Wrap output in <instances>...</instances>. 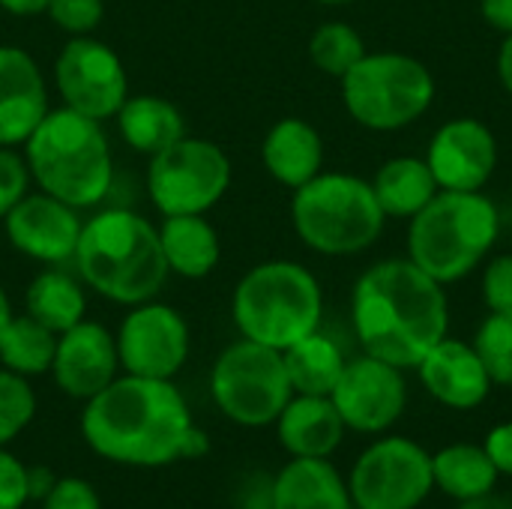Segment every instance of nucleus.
Masks as SVG:
<instances>
[{
    "label": "nucleus",
    "instance_id": "obj_31",
    "mask_svg": "<svg viewBox=\"0 0 512 509\" xmlns=\"http://www.w3.org/2000/svg\"><path fill=\"white\" fill-rule=\"evenodd\" d=\"M471 345L480 354L492 384L512 387V312H489Z\"/></svg>",
    "mask_w": 512,
    "mask_h": 509
},
{
    "label": "nucleus",
    "instance_id": "obj_29",
    "mask_svg": "<svg viewBox=\"0 0 512 509\" xmlns=\"http://www.w3.org/2000/svg\"><path fill=\"white\" fill-rule=\"evenodd\" d=\"M57 351V333L42 327L36 318L12 315L0 336V366L21 375V378H36L51 372Z\"/></svg>",
    "mask_w": 512,
    "mask_h": 509
},
{
    "label": "nucleus",
    "instance_id": "obj_18",
    "mask_svg": "<svg viewBox=\"0 0 512 509\" xmlns=\"http://www.w3.org/2000/svg\"><path fill=\"white\" fill-rule=\"evenodd\" d=\"M39 63L18 45H0V147H21L48 114Z\"/></svg>",
    "mask_w": 512,
    "mask_h": 509
},
{
    "label": "nucleus",
    "instance_id": "obj_26",
    "mask_svg": "<svg viewBox=\"0 0 512 509\" xmlns=\"http://www.w3.org/2000/svg\"><path fill=\"white\" fill-rule=\"evenodd\" d=\"M285 372L291 381V390L300 396H330L342 369H345V354L342 348L321 330L303 336L291 348L282 351Z\"/></svg>",
    "mask_w": 512,
    "mask_h": 509
},
{
    "label": "nucleus",
    "instance_id": "obj_15",
    "mask_svg": "<svg viewBox=\"0 0 512 509\" xmlns=\"http://www.w3.org/2000/svg\"><path fill=\"white\" fill-rule=\"evenodd\" d=\"M426 162L441 189L483 192L498 168V138L477 117H453L432 135Z\"/></svg>",
    "mask_w": 512,
    "mask_h": 509
},
{
    "label": "nucleus",
    "instance_id": "obj_22",
    "mask_svg": "<svg viewBox=\"0 0 512 509\" xmlns=\"http://www.w3.org/2000/svg\"><path fill=\"white\" fill-rule=\"evenodd\" d=\"M267 509H354V501L330 459H291L273 480Z\"/></svg>",
    "mask_w": 512,
    "mask_h": 509
},
{
    "label": "nucleus",
    "instance_id": "obj_43",
    "mask_svg": "<svg viewBox=\"0 0 512 509\" xmlns=\"http://www.w3.org/2000/svg\"><path fill=\"white\" fill-rule=\"evenodd\" d=\"M498 78H501L504 90L512 96V33L504 36L501 51H498Z\"/></svg>",
    "mask_w": 512,
    "mask_h": 509
},
{
    "label": "nucleus",
    "instance_id": "obj_27",
    "mask_svg": "<svg viewBox=\"0 0 512 509\" xmlns=\"http://www.w3.org/2000/svg\"><path fill=\"white\" fill-rule=\"evenodd\" d=\"M24 312L51 333H66L87 315V297L78 279L63 270H42L24 291Z\"/></svg>",
    "mask_w": 512,
    "mask_h": 509
},
{
    "label": "nucleus",
    "instance_id": "obj_32",
    "mask_svg": "<svg viewBox=\"0 0 512 509\" xmlns=\"http://www.w3.org/2000/svg\"><path fill=\"white\" fill-rule=\"evenodd\" d=\"M36 417V393L27 378L0 366V447L12 444Z\"/></svg>",
    "mask_w": 512,
    "mask_h": 509
},
{
    "label": "nucleus",
    "instance_id": "obj_7",
    "mask_svg": "<svg viewBox=\"0 0 512 509\" xmlns=\"http://www.w3.org/2000/svg\"><path fill=\"white\" fill-rule=\"evenodd\" d=\"M291 225L306 249L327 258H348L378 243L387 216L369 180L348 171H321L294 189Z\"/></svg>",
    "mask_w": 512,
    "mask_h": 509
},
{
    "label": "nucleus",
    "instance_id": "obj_5",
    "mask_svg": "<svg viewBox=\"0 0 512 509\" xmlns=\"http://www.w3.org/2000/svg\"><path fill=\"white\" fill-rule=\"evenodd\" d=\"M498 234L501 213L489 195L441 189L408 219V258L447 288L486 264Z\"/></svg>",
    "mask_w": 512,
    "mask_h": 509
},
{
    "label": "nucleus",
    "instance_id": "obj_30",
    "mask_svg": "<svg viewBox=\"0 0 512 509\" xmlns=\"http://www.w3.org/2000/svg\"><path fill=\"white\" fill-rule=\"evenodd\" d=\"M369 54L363 36L348 21H324L309 39V60L333 78L351 72Z\"/></svg>",
    "mask_w": 512,
    "mask_h": 509
},
{
    "label": "nucleus",
    "instance_id": "obj_37",
    "mask_svg": "<svg viewBox=\"0 0 512 509\" xmlns=\"http://www.w3.org/2000/svg\"><path fill=\"white\" fill-rule=\"evenodd\" d=\"M30 501V483H27V465L0 447V509H24Z\"/></svg>",
    "mask_w": 512,
    "mask_h": 509
},
{
    "label": "nucleus",
    "instance_id": "obj_33",
    "mask_svg": "<svg viewBox=\"0 0 512 509\" xmlns=\"http://www.w3.org/2000/svg\"><path fill=\"white\" fill-rule=\"evenodd\" d=\"M48 18L69 36H93L105 18L102 0H51Z\"/></svg>",
    "mask_w": 512,
    "mask_h": 509
},
{
    "label": "nucleus",
    "instance_id": "obj_4",
    "mask_svg": "<svg viewBox=\"0 0 512 509\" xmlns=\"http://www.w3.org/2000/svg\"><path fill=\"white\" fill-rule=\"evenodd\" d=\"M24 162L39 192L75 210L96 207L114 183V156L99 120L54 108L24 141Z\"/></svg>",
    "mask_w": 512,
    "mask_h": 509
},
{
    "label": "nucleus",
    "instance_id": "obj_42",
    "mask_svg": "<svg viewBox=\"0 0 512 509\" xmlns=\"http://www.w3.org/2000/svg\"><path fill=\"white\" fill-rule=\"evenodd\" d=\"M51 0H0V9L15 15V18H30V15H42L48 12Z\"/></svg>",
    "mask_w": 512,
    "mask_h": 509
},
{
    "label": "nucleus",
    "instance_id": "obj_36",
    "mask_svg": "<svg viewBox=\"0 0 512 509\" xmlns=\"http://www.w3.org/2000/svg\"><path fill=\"white\" fill-rule=\"evenodd\" d=\"M39 504L42 509H102L96 486L81 477H57V483Z\"/></svg>",
    "mask_w": 512,
    "mask_h": 509
},
{
    "label": "nucleus",
    "instance_id": "obj_24",
    "mask_svg": "<svg viewBox=\"0 0 512 509\" xmlns=\"http://www.w3.org/2000/svg\"><path fill=\"white\" fill-rule=\"evenodd\" d=\"M114 120L120 126L123 141L147 159L162 153L165 147L177 144L186 135V120H183L180 108L153 93L126 96V102L120 105Z\"/></svg>",
    "mask_w": 512,
    "mask_h": 509
},
{
    "label": "nucleus",
    "instance_id": "obj_16",
    "mask_svg": "<svg viewBox=\"0 0 512 509\" xmlns=\"http://www.w3.org/2000/svg\"><path fill=\"white\" fill-rule=\"evenodd\" d=\"M3 228L15 252L39 264H69L75 258L84 222L72 204L48 192H27L3 216Z\"/></svg>",
    "mask_w": 512,
    "mask_h": 509
},
{
    "label": "nucleus",
    "instance_id": "obj_10",
    "mask_svg": "<svg viewBox=\"0 0 512 509\" xmlns=\"http://www.w3.org/2000/svg\"><path fill=\"white\" fill-rule=\"evenodd\" d=\"M231 186L228 153L207 138L183 135L177 144L150 156L147 195L162 216L213 210Z\"/></svg>",
    "mask_w": 512,
    "mask_h": 509
},
{
    "label": "nucleus",
    "instance_id": "obj_25",
    "mask_svg": "<svg viewBox=\"0 0 512 509\" xmlns=\"http://www.w3.org/2000/svg\"><path fill=\"white\" fill-rule=\"evenodd\" d=\"M369 183L387 219H411L441 192L429 162L420 156L387 159Z\"/></svg>",
    "mask_w": 512,
    "mask_h": 509
},
{
    "label": "nucleus",
    "instance_id": "obj_2",
    "mask_svg": "<svg viewBox=\"0 0 512 509\" xmlns=\"http://www.w3.org/2000/svg\"><path fill=\"white\" fill-rule=\"evenodd\" d=\"M192 411L174 381L117 375L84 402L81 438L105 462L129 468H162L180 459Z\"/></svg>",
    "mask_w": 512,
    "mask_h": 509
},
{
    "label": "nucleus",
    "instance_id": "obj_1",
    "mask_svg": "<svg viewBox=\"0 0 512 509\" xmlns=\"http://www.w3.org/2000/svg\"><path fill=\"white\" fill-rule=\"evenodd\" d=\"M351 327L363 354L417 369L450 330L447 291L411 258L378 261L351 291Z\"/></svg>",
    "mask_w": 512,
    "mask_h": 509
},
{
    "label": "nucleus",
    "instance_id": "obj_11",
    "mask_svg": "<svg viewBox=\"0 0 512 509\" xmlns=\"http://www.w3.org/2000/svg\"><path fill=\"white\" fill-rule=\"evenodd\" d=\"M432 489V453L402 435L366 447L348 474L354 509H417Z\"/></svg>",
    "mask_w": 512,
    "mask_h": 509
},
{
    "label": "nucleus",
    "instance_id": "obj_8",
    "mask_svg": "<svg viewBox=\"0 0 512 509\" xmlns=\"http://www.w3.org/2000/svg\"><path fill=\"white\" fill-rule=\"evenodd\" d=\"M339 81L345 111L372 132L408 129L435 102L429 66L405 51H369Z\"/></svg>",
    "mask_w": 512,
    "mask_h": 509
},
{
    "label": "nucleus",
    "instance_id": "obj_19",
    "mask_svg": "<svg viewBox=\"0 0 512 509\" xmlns=\"http://www.w3.org/2000/svg\"><path fill=\"white\" fill-rule=\"evenodd\" d=\"M417 372H420L426 393L438 405L453 408V411L480 408L495 387L480 354L474 351V345H468L462 339H450V336H444L417 363Z\"/></svg>",
    "mask_w": 512,
    "mask_h": 509
},
{
    "label": "nucleus",
    "instance_id": "obj_38",
    "mask_svg": "<svg viewBox=\"0 0 512 509\" xmlns=\"http://www.w3.org/2000/svg\"><path fill=\"white\" fill-rule=\"evenodd\" d=\"M483 450H486V456L492 459V465H495L498 474L512 477V420L510 423L495 426V429L486 435Z\"/></svg>",
    "mask_w": 512,
    "mask_h": 509
},
{
    "label": "nucleus",
    "instance_id": "obj_44",
    "mask_svg": "<svg viewBox=\"0 0 512 509\" xmlns=\"http://www.w3.org/2000/svg\"><path fill=\"white\" fill-rule=\"evenodd\" d=\"M459 509H512V498L495 495V492H486V495H480V498L459 501Z\"/></svg>",
    "mask_w": 512,
    "mask_h": 509
},
{
    "label": "nucleus",
    "instance_id": "obj_28",
    "mask_svg": "<svg viewBox=\"0 0 512 509\" xmlns=\"http://www.w3.org/2000/svg\"><path fill=\"white\" fill-rule=\"evenodd\" d=\"M498 471L483 447L477 444H450L432 453V480L435 489L450 495L453 501H471L486 492H495Z\"/></svg>",
    "mask_w": 512,
    "mask_h": 509
},
{
    "label": "nucleus",
    "instance_id": "obj_34",
    "mask_svg": "<svg viewBox=\"0 0 512 509\" xmlns=\"http://www.w3.org/2000/svg\"><path fill=\"white\" fill-rule=\"evenodd\" d=\"M30 168L15 147H0V219L30 192Z\"/></svg>",
    "mask_w": 512,
    "mask_h": 509
},
{
    "label": "nucleus",
    "instance_id": "obj_6",
    "mask_svg": "<svg viewBox=\"0 0 512 509\" xmlns=\"http://www.w3.org/2000/svg\"><path fill=\"white\" fill-rule=\"evenodd\" d=\"M321 315V282L309 267L285 258L255 264L231 297V318L240 336L276 351L321 330Z\"/></svg>",
    "mask_w": 512,
    "mask_h": 509
},
{
    "label": "nucleus",
    "instance_id": "obj_23",
    "mask_svg": "<svg viewBox=\"0 0 512 509\" xmlns=\"http://www.w3.org/2000/svg\"><path fill=\"white\" fill-rule=\"evenodd\" d=\"M156 231L168 273H177L183 279H204L216 270L222 258V243L219 231L204 213L162 216V225Z\"/></svg>",
    "mask_w": 512,
    "mask_h": 509
},
{
    "label": "nucleus",
    "instance_id": "obj_9",
    "mask_svg": "<svg viewBox=\"0 0 512 509\" xmlns=\"http://www.w3.org/2000/svg\"><path fill=\"white\" fill-rule=\"evenodd\" d=\"M210 396L222 417L243 429L273 426L294 396L282 351L237 339L213 363Z\"/></svg>",
    "mask_w": 512,
    "mask_h": 509
},
{
    "label": "nucleus",
    "instance_id": "obj_3",
    "mask_svg": "<svg viewBox=\"0 0 512 509\" xmlns=\"http://www.w3.org/2000/svg\"><path fill=\"white\" fill-rule=\"evenodd\" d=\"M72 264L87 288L120 306L156 300L168 279L156 225L120 207L84 222Z\"/></svg>",
    "mask_w": 512,
    "mask_h": 509
},
{
    "label": "nucleus",
    "instance_id": "obj_35",
    "mask_svg": "<svg viewBox=\"0 0 512 509\" xmlns=\"http://www.w3.org/2000/svg\"><path fill=\"white\" fill-rule=\"evenodd\" d=\"M483 303L489 312H512V255L486 258Z\"/></svg>",
    "mask_w": 512,
    "mask_h": 509
},
{
    "label": "nucleus",
    "instance_id": "obj_17",
    "mask_svg": "<svg viewBox=\"0 0 512 509\" xmlns=\"http://www.w3.org/2000/svg\"><path fill=\"white\" fill-rule=\"evenodd\" d=\"M120 375L117 339L96 321H81L57 336L51 378L69 399L87 402Z\"/></svg>",
    "mask_w": 512,
    "mask_h": 509
},
{
    "label": "nucleus",
    "instance_id": "obj_13",
    "mask_svg": "<svg viewBox=\"0 0 512 509\" xmlns=\"http://www.w3.org/2000/svg\"><path fill=\"white\" fill-rule=\"evenodd\" d=\"M114 339L120 369L126 375L156 381H174L192 351V333L186 318L174 306L159 300L129 306V315L123 318Z\"/></svg>",
    "mask_w": 512,
    "mask_h": 509
},
{
    "label": "nucleus",
    "instance_id": "obj_39",
    "mask_svg": "<svg viewBox=\"0 0 512 509\" xmlns=\"http://www.w3.org/2000/svg\"><path fill=\"white\" fill-rule=\"evenodd\" d=\"M480 15L498 33H512V0H480Z\"/></svg>",
    "mask_w": 512,
    "mask_h": 509
},
{
    "label": "nucleus",
    "instance_id": "obj_41",
    "mask_svg": "<svg viewBox=\"0 0 512 509\" xmlns=\"http://www.w3.org/2000/svg\"><path fill=\"white\" fill-rule=\"evenodd\" d=\"M27 483H30V501H42L51 492V486L57 483V477L51 474V468L33 465V468H27Z\"/></svg>",
    "mask_w": 512,
    "mask_h": 509
},
{
    "label": "nucleus",
    "instance_id": "obj_14",
    "mask_svg": "<svg viewBox=\"0 0 512 509\" xmlns=\"http://www.w3.org/2000/svg\"><path fill=\"white\" fill-rule=\"evenodd\" d=\"M330 399L345 429L360 435H381L405 414L408 384L399 366L360 354L345 363Z\"/></svg>",
    "mask_w": 512,
    "mask_h": 509
},
{
    "label": "nucleus",
    "instance_id": "obj_46",
    "mask_svg": "<svg viewBox=\"0 0 512 509\" xmlns=\"http://www.w3.org/2000/svg\"><path fill=\"white\" fill-rule=\"evenodd\" d=\"M318 3H327V6H345V3H354V0H318Z\"/></svg>",
    "mask_w": 512,
    "mask_h": 509
},
{
    "label": "nucleus",
    "instance_id": "obj_20",
    "mask_svg": "<svg viewBox=\"0 0 512 509\" xmlns=\"http://www.w3.org/2000/svg\"><path fill=\"white\" fill-rule=\"evenodd\" d=\"M273 426L282 450L291 459H330L348 432L330 396L300 393L288 399Z\"/></svg>",
    "mask_w": 512,
    "mask_h": 509
},
{
    "label": "nucleus",
    "instance_id": "obj_40",
    "mask_svg": "<svg viewBox=\"0 0 512 509\" xmlns=\"http://www.w3.org/2000/svg\"><path fill=\"white\" fill-rule=\"evenodd\" d=\"M207 453H210V438H207V432H204L201 426L192 423V429H189L186 438H183L180 459H201V456H207Z\"/></svg>",
    "mask_w": 512,
    "mask_h": 509
},
{
    "label": "nucleus",
    "instance_id": "obj_21",
    "mask_svg": "<svg viewBox=\"0 0 512 509\" xmlns=\"http://www.w3.org/2000/svg\"><path fill=\"white\" fill-rule=\"evenodd\" d=\"M261 162L276 183L294 192L324 171V138L309 120L282 117L264 135Z\"/></svg>",
    "mask_w": 512,
    "mask_h": 509
},
{
    "label": "nucleus",
    "instance_id": "obj_12",
    "mask_svg": "<svg viewBox=\"0 0 512 509\" xmlns=\"http://www.w3.org/2000/svg\"><path fill=\"white\" fill-rule=\"evenodd\" d=\"M54 84L66 108L111 120L129 96V78L120 54L96 36H69L54 60Z\"/></svg>",
    "mask_w": 512,
    "mask_h": 509
},
{
    "label": "nucleus",
    "instance_id": "obj_45",
    "mask_svg": "<svg viewBox=\"0 0 512 509\" xmlns=\"http://www.w3.org/2000/svg\"><path fill=\"white\" fill-rule=\"evenodd\" d=\"M9 321H12V303H9V297H6V291L0 285V336H3V330H6Z\"/></svg>",
    "mask_w": 512,
    "mask_h": 509
}]
</instances>
